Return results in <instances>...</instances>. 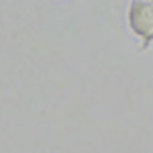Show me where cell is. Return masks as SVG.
Masks as SVG:
<instances>
[{
  "mask_svg": "<svg viewBox=\"0 0 153 153\" xmlns=\"http://www.w3.org/2000/svg\"><path fill=\"white\" fill-rule=\"evenodd\" d=\"M127 27L141 41L139 51H147L153 43V4L147 0H131L127 6Z\"/></svg>",
  "mask_w": 153,
  "mask_h": 153,
  "instance_id": "obj_1",
  "label": "cell"
},
{
  "mask_svg": "<svg viewBox=\"0 0 153 153\" xmlns=\"http://www.w3.org/2000/svg\"><path fill=\"white\" fill-rule=\"evenodd\" d=\"M147 2H151V4H153V0H147Z\"/></svg>",
  "mask_w": 153,
  "mask_h": 153,
  "instance_id": "obj_2",
  "label": "cell"
}]
</instances>
